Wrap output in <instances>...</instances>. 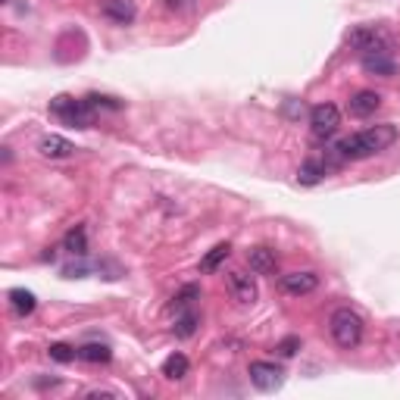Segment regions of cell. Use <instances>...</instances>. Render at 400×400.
Returning <instances> with one entry per match:
<instances>
[{
    "mask_svg": "<svg viewBox=\"0 0 400 400\" xmlns=\"http://www.w3.org/2000/svg\"><path fill=\"white\" fill-rule=\"evenodd\" d=\"M394 141H397V129L391 122H385V125H372V129H363L356 135L344 138L338 144V153L344 160H366L372 153L388 150Z\"/></svg>",
    "mask_w": 400,
    "mask_h": 400,
    "instance_id": "6da1fadb",
    "label": "cell"
},
{
    "mask_svg": "<svg viewBox=\"0 0 400 400\" xmlns=\"http://www.w3.org/2000/svg\"><path fill=\"white\" fill-rule=\"evenodd\" d=\"M328 332H332L338 347L350 350L363 341V319L350 310V307H341V310H335L332 319H328Z\"/></svg>",
    "mask_w": 400,
    "mask_h": 400,
    "instance_id": "7a4b0ae2",
    "label": "cell"
},
{
    "mask_svg": "<svg viewBox=\"0 0 400 400\" xmlns=\"http://www.w3.org/2000/svg\"><path fill=\"white\" fill-rule=\"evenodd\" d=\"M51 110L66 125H72V129H91V122H94V107H91L88 101H75V97L60 94L57 101L51 103Z\"/></svg>",
    "mask_w": 400,
    "mask_h": 400,
    "instance_id": "3957f363",
    "label": "cell"
},
{
    "mask_svg": "<svg viewBox=\"0 0 400 400\" xmlns=\"http://www.w3.org/2000/svg\"><path fill=\"white\" fill-rule=\"evenodd\" d=\"M347 41H350V47H354V51L363 53V57H366V53H388L391 51L388 34L378 32V29H372V25H360V29H354Z\"/></svg>",
    "mask_w": 400,
    "mask_h": 400,
    "instance_id": "277c9868",
    "label": "cell"
},
{
    "mask_svg": "<svg viewBox=\"0 0 400 400\" xmlns=\"http://www.w3.org/2000/svg\"><path fill=\"white\" fill-rule=\"evenodd\" d=\"M310 125H313V135L316 138H328L338 131L341 125V110L335 103H319V107L310 110Z\"/></svg>",
    "mask_w": 400,
    "mask_h": 400,
    "instance_id": "5b68a950",
    "label": "cell"
},
{
    "mask_svg": "<svg viewBox=\"0 0 400 400\" xmlns=\"http://www.w3.org/2000/svg\"><path fill=\"white\" fill-rule=\"evenodd\" d=\"M250 382H254L259 391H278L285 385V372L278 369L276 363L257 360V363H250Z\"/></svg>",
    "mask_w": 400,
    "mask_h": 400,
    "instance_id": "8992f818",
    "label": "cell"
},
{
    "mask_svg": "<svg viewBox=\"0 0 400 400\" xmlns=\"http://www.w3.org/2000/svg\"><path fill=\"white\" fill-rule=\"evenodd\" d=\"M228 291H231V297H235L238 304H244V307L257 304V297H259L257 282L250 276H244V272H231L228 276Z\"/></svg>",
    "mask_w": 400,
    "mask_h": 400,
    "instance_id": "52a82bcc",
    "label": "cell"
},
{
    "mask_svg": "<svg viewBox=\"0 0 400 400\" xmlns=\"http://www.w3.org/2000/svg\"><path fill=\"white\" fill-rule=\"evenodd\" d=\"M282 288L294 297H300V294H310L319 288V276L316 272H288V276H282Z\"/></svg>",
    "mask_w": 400,
    "mask_h": 400,
    "instance_id": "ba28073f",
    "label": "cell"
},
{
    "mask_svg": "<svg viewBox=\"0 0 400 400\" xmlns=\"http://www.w3.org/2000/svg\"><path fill=\"white\" fill-rule=\"evenodd\" d=\"M38 153L47 160H66L75 153V144L66 141V138H60V135H44L38 141Z\"/></svg>",
    "mask_w": 400,
    "mask_h": 400,
    "instance_id": "9c48e42d",
    "label": "cell"
},
{
    "mask_svg": "<svg viewBox=\"0 0 400 400\" xmlns=\"http://www.w3.org/2000/svg\"><path fill=\"white\" fill-rule=\"evenodd\" d=\"M378 107H382V97H378L375 91H356V94L347 101L350 116H356V119H366V116H372Z\"/></svg>",
    "mask_w": 400,
    "mask_h": 400,
    "instance_id": "30bf717a",
    "label": "cell"
},
{
    "mask_svg": "<svg viewBox=\"0 0 400 400\" xmlns=\"http://www.w3.org/2000/svg\"><path fill=\"white\" fill-rule=\"evenodd\" d=\"M247 263H250V269H254L257 276H269V272H276V250L272 247H254L247 254Z\"/></svg>",
    "mask_w": 400,
    "mask_h": 400,
    "instance_id": "8fae6325",
    "label": "cell"
},
{
    "mask_svg": "<svg viewBox=\"0 0 400 400\" xmlns=\"http://www.w3.org/2000/svg\"><path fill=\"white\" fill-rule=\"evenodd\" d=\"M103 16L113 19L119 25H129L131 19H135V4H131V0H107V4H103Z\"/></svg>",
    "mask_w": 400,
    "mask_h": 400,
    "instance_id": "7c38bea8",
    "label": "cell"
},
{
    "mask_svg": "<svg viewBox=\"0 0 400 400\" xmlns=\"http://www.w3.org/2000/svg\"><path fill=\"white\" fill-rule=\"evenodd\" d=\"M363 69H366V72H375V75H385V79H388V75H394V60L388 57V53H366V57H363Z\"/></svg>",
    "mask_w": 400,
    "mask_h": 400,
    "instance_id": "4fadbf2b",
    "label": "cell"
},
{
    "mask_svg": "<svg viewBox=\"0 0 400 400\" xmlns=\"http://www.w3.org/2000/svg\"><path fill=\"white\" fill-rule=\"evenodd\" d=\"M325 172H328V166L322 163V160H307L297 172V181L300 185H316V181L325 179Z\"/></svg>",
    "mask_w": 400,
    "mask_h": 400,
    "instance_id": "5bb4252c",
    "label": "cell"
},
{
    "mask_svg": "<svg viewBox=\"0 0 400 400\" xmlns=\"http://www.w3.org/2000/svg\"><path fill=\"white\" fill-rule=\"evenodd\" d=\"M188 369H191V363H188V356H185V354H172L169 360L163 363V375H166V378H172V382L185 378V375H188Z\"/></svg>",
    "mask_w": 400,
    "mask_h": 400,
    "instance_id": "9a60e30c",
    "label": "cell"
},
{
    "mask_svg": "<svg viewBox=\"0 0 400 400\" xmlns=\"http://www.w3.org/2000/svg\"><path fill=\"white\" fill-rule=\"evenodd\" d=\"M10 307L19 316H29L34 310V294L25 291V288H13V291H10Z\"/></svg>",
    "mask_w": 400,
    "mask_h": 400,
    "instance_id": "2e32d148",
    "label": "cell"
},
{
    "mask_svg": "<svg viewBox=\"0 0 400 400\" xmlns=\"http://www.w3.org/2000/svg\"><path fill=\"white\" fill-rule=\"evenodd\" d=\"M228 254H231V247H228V244H216V247H213L207 257L200 259V272H216L222 263H226V257H228Z\"/></svg>",
    "mask_w": 400,
    "mask_h": 400,
    "instance_id": "e0dca14e",
    "label": "cell"
},
{
    "mask_svg": "<svg viewBox=\"0 0 400 400\" xmlns=\"http://www.w3.org/2000/svg\"><path fill=\"white\" fill-rule=\"evenodd\" d=\"M63 247H66L69 254H75V257H85V250H88V235H85V228H82V226H75V228L66 235V241H63Z\"/></svg>",
    "mask_w": 400,
    "mask_h": 400,
    "instance_id": "ac0fdd59",
    "label": "cell"
},
{
    "mask_svg": "<svg viewBox=\"0 0 400 400\" xmlns=\"http://www.w3.org/2000/svg\"><path fill=\"white\" fill-rule=\"evenodd\" d=\"M79 356L88 363H110V347L107 344H85V347H79Z\"/></svg>",
    "mask_w": 400,
    "mask_h": 400,
    "instance_id": "d6986e66",
    "label": "cell"
},
{
    "mask_svg": "<svg viewBox=\"0 0 400 400\" xmlns=\"http://www.w3.org/2000/svg\"><path fill=\"white\" fill-rule=\"evenodd\" d=\"M194 328H198V316L194 313H185L179 322H175V335H179V338H191Z\"/></svg>",
    "mask_w": 400,
    "mask_h": 400,
    "instance_id": "ffe728a7",
    "label": "cell"
},
{
    "mask_svg": "<svg viewBox=\"0 0 400 400\" xmlns=\"http://www.w3.org/2000/svg\"><path fill=\"white\" fill-rule=\"evenodd\" d=\"M47 354H51V360H57V363H69V360H75V356H79V350H72L69 344H51V350H47Z\"/></svg>",
    "mask_w": 400,
    "mask_h": 400,
    "instance_id": "44dd1931",
    "label": "cell"
},
{
    "mask_svg": "<svg viewBox=\"0 0 400 400\" xmlns=\"http://www.w3.org/2000/svg\"><path fill=\"white\" fill-rule=\"evenodd\" d=\"M276 350H278L282 356H294V354L300 350V338H285V341H278Z\"/></svg>",
    "mask_w": 400,
    "mask_h": 400,
    "instance_id": "7402d4cb",
    "label": "cell"
},
{
    "mask_svg": "<svg viewBox=\"0 0 400 400\" xmlns=\"http://www.w3.org/2000/svg\"><path fill=\"white\" fill-rule=\"evenodd\" d=\"M198 294H200V291L191 285V288H185V291H181L179 297H175V304H188V297H198Z\"/></svg>",
    "mask_w": 400,
    "mask_h": 400,
    "instance_id": "603a6c76",
    "label": "cell"
}]
</instances>
